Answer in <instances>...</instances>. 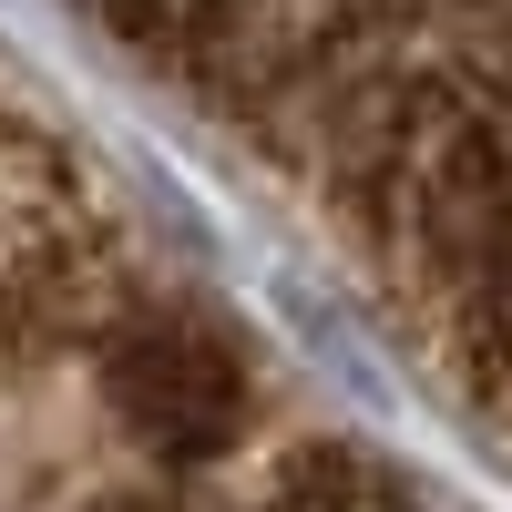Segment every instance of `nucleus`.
I'll return each instance as SVG.
<instances>
[{
    "mask_svg": "<svg viewBox=\"0 0 512 512\" xmlns=\"http://www.w3.org/2000/svg\"><path fill=\"white\" fill-rule=\"evenodd\" d=\"M103 390H113V420L144 451H164V461H216L256 420L246 359L205 318H185V308H134L123 318L113 359H103Z\"/></svg>",
    "mask_w": 512,
    "mask_h": 512,
    "instance_id": "obj_1",
    "label": "nucleus"
}]
</instances>
